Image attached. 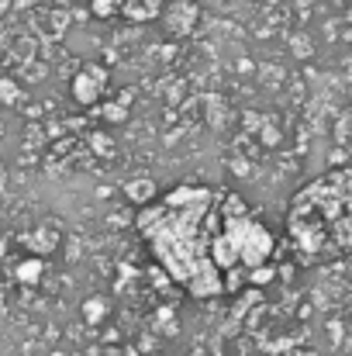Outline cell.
Here are the masks:
<instances>
[{
    "label": "cell",
    "instance_id": "1",
    "mask_svg": "<svg viewBox=\"0 0 352 356\" xmlns=\"http://www.w3.org/2000/svg\"><path fill=\"white\" fill-rule=\"evenodd\" d=\"M204 215H208V194L204 191H176L166 197V204L149 208L138 215V225L152 242L162 266L187 284L194 294H211L221 287L218 266L204 256Z\"/></svg>",
    "mask_w": 352,
    "mask_h": 356
},
{
    "label": "cell",
    "instance_id": "2",
    "mask_svg": "<svg viewBox=\"0 0 352 356\" xmlns=\"http://www.w3.org/2000/svg\"><path fill=\"white\" fill-rule=\"evenodd\" d=\"M294 245L311 259H332L352 249V173H328L304 187L287 215Z\"/></svg>",
    "mask_w": 352,
    "mask_h": 356
}]
</instances>
